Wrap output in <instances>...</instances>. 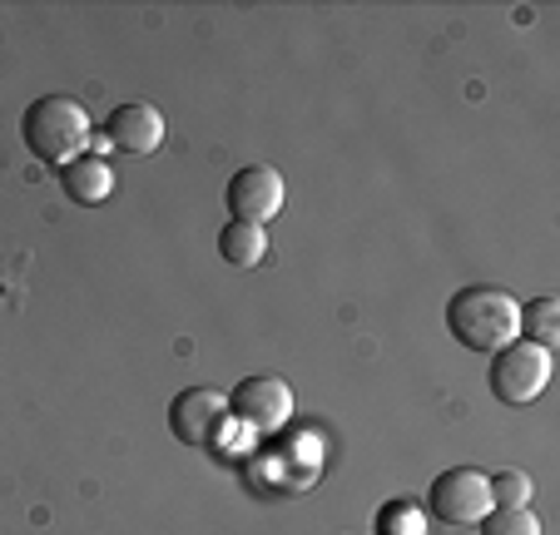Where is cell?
<instances>
[{
    "label": "cell",
    "instance_id": "obj_4",
    "mask_svg": "<svg viewBox=\"0 0 560 535\" xmlns=\"http://www.w3.org/2000/svg\"><path fill=\"white\" fill-rule=\"evenodd\" d=\"M427 505H432L446 525H481V515L497 501H491V481L476 472V466H452V472H442L432 481Z\"/></svg>",
    "mask_w": 560,
    "mask_h": 535
},
{
    "label": "cell",
    "instance_id": "obj_2",
    "mask_svg": "<svg viewBox=\"0 0 560 535\" xmlns=\"http://www.w3.org/2000/svg\"><path fill=\"white\" fill-rule=\"evenodd\" d=\"M21 135H25V149L45 164H74V159L85 154L90 144V115L80 100L70 95H45L25 109L21 119Z\"/></svg>",
    "mask_w": 560,
    "mask_h": 535
},
{
    "label": "cell",
    "instance_id": "obj_7",
    "mask_svg": "<svg viewBox=\"0 0 560 535\" xmlns=\"http://www.w3.org/2000/svg\"><path fill=\"white\" fill-rule=\"evenodd\" d=\"M229 407H233V417H244V427L268 437V431L288 427V417H293V387L283 377H268V372L264 377H244L233 387Z\"/></svg>",
    "mask_w": 560,
    "mask_h": 535
},
{
    "label": "cell",
    "instance_id": "obj_10",
    "mask_svg": "<svg viewBox=\"0 0 560 535\" xmlns=\"http://www.w3.org/2000/svg\"><path fill=\"white\" fill-rule=\"evenodd\" d=\"M219 258L229 268H258L268 258V233L258 223H244V219H229L219 233Z\"/></svg>",
    "mask_w": 560,
    "mask_h": 535
},
{
    "label": "cell",
    "instance_id": "obj_3",
    "mask_svg": "<svg viewBox=\"0 0 560 535\" xmlns=\"http://www.w3.org/2000/svg\"><path fill=\"white\" fill-rule=\"evenodd\" d=\"M487 382H491V392H497V402H506V407H526V402H536L550 382V352L516 337L511 347H501V352L491 357V377Z\"/></svg>",
    "mask_w": 560,
    "mask_h": 535
},
{
    "label": "cell",
    "instance_id": "obj_13",
    "mask_svg": "<svg viewBox=\"0 0 560 535\" xmlns=\"http://www.w3.org/2000/svg\"><path fill=\"white\" fill-rule=\"evenodd\" d=\"M487 481H491V501L497 505H530V491H536L526 472H497Z\"/></svg>",
    "mask_w": 560,
    "mask_h": 535
},
{
    "label": "cell",
    "instance_id": "obj_9",
    "mask_svg": "<svg viewBox=\"0 0 560 535\" xmlns=\"http://www.w3.org/2000/svg\"><path fill=\"white\" fill-rule=\"evenodd\" d=\"M60 184H65V194H70L74 203L95 209V203L109 199V189H115V174H109V164L100 154H80L74 164L60 168Z\"/></svg>",
    "mask_w": 560,
    "mask_h": 535
},
{
    "label": "cell",
    "instance_id": "obj_1",
    "mask_svg": "<svg viewBox=\"0 0 560 535\" xmlns=\"http://www.w3.org/2000/svg\"><path fill=\"white\" fill-rule=\"evenodd\" d=\"M446 333L466 352H501L521 337V303L506 288H462L446 303Z\"/></svg>",
    "mask_w": 560,
    "mask_h": 535
},
{
    "label": "cell",
    "instance_id": "obj_6",
    "mask_svg": "<svg viewBox=\"0 0 560 535\" xmlns=\"http://www.w3.org/2000/svg\"><path fill=\"white\" fill-rule=\"evenodd\" d=\"M223 199H229L233 219L258 223V229H264L268 219H278V213H283L288 189H283V174H278V168L248 164V168H238V174L229 178V194H223Z\"/></svg>",
    "mask_w": 560,
    "mask_h": 535
},
{
    "label": "cell",
    "instance_id": "obj_12",
    "mask_svg": "<svg viewBox=\"0 0 560 535\" xmlns=\"http://www.w3.org/2000/svg\"><path fill=\"white\" fill-rule=\"evenodd\" d=\"M481 535H540V521L530 505H491L481 515Z\"/></svg>",
    "mask_w": 560,
    "mask_h": 535
},
{
    "label": "cell",
    "instance_id": "obj_5",
    "mask_svg": "<svg viewBox=\"0 0 560 535\" xmlns=\"http://www.w3.org/2000/svg\"><path fill=\"white\" fill-rule=\"evenodd\" d=\"M223 417H229V397L213 387H184L179 397L170 402V431L184 441V446H194V452L219 446Z\"/></svg>",
    "mask_w": 560,
    "mask_h": 535
},
{
    "label": "cell",
    "instance_id": "obj_11",
    "mask_svg": "<svg viewBox=\"0 0 560 535\" xmlns=\"http://www.w3.org/2000/svg\"><path fill=\"white\" fill-rule=\"evenodd\" d=\"M521 337L546 347V352L560 342V303L556 298H536L530 307H521Z\"/></svg>",
    "mask_w": 560,
    "mask_h": 535
},
{
    "label": "cell",
    "instance_id": "obj_8",
    "mask_svg": "<svg viewBox=\"0 0 560 535\" xmlns=\"http://www.w3.org/2000/svg\"><path fill=\"white\" fill-rule=\"evenodd\" d=\"M105 139L115 149H125V154H154V149L164 144V115H159L149 100H129V105H119L115 115H109Z\"/></svg>",
    "mask_w": 560,
    "mask_h": 535
}]
</instances>
